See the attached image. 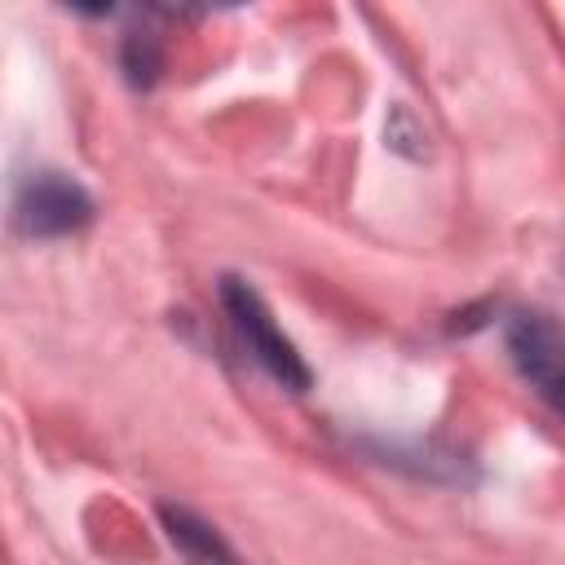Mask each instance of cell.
I'll use <instances>...</instances> for the list:
<instances>
[{"label": "cell", "mask_w": 565, "mask_h": 565, "mask_svg": "<svg viewBox=\"0 0 565 565\" xmlns=\"http://www.w3.org/2000/svg\"><path fill=\"white\" fill-rule=\"evenodd\" d=\"M13 221L26 238H62L93 221V194L53 168H40L18 181L13 194Z\"/></svg>", "instance_id": "7a4b0ae2"}, {"label": "cell", "mask_w": 565, "mask_h": 565, "mask_svg": "<svg viewBox=\"0 0 565 565\" xmlns=\"http://www.w3.org/2000/svg\"><path fill=\"white\" fill-rule=\"evenodd\" d=\"M159 525H163L168 543L177 547V556H181L185 565H243L238 552L216 534V525L203 521V516L190 512V508L163 503V508H159Z\"/></svg>", "instance_id": "277c9868"}, {"label": "cell", "mask_w": 565, "mask_h": 565, "mask_svg": "<svg viewBox=\"0 0 565 565\" xmlns=\"http://www.w3.org/2000/svg\"><path fill=\"white\" fill-rule=\"evenodd\" d=\"M221 305H225V318H230L234 335H238L243 349L252 353V362H256L260 371H269L282 388L305 393L313 375H309L305 358L296 353V344L278 331V322H274L269 305L260 300V291H256L252 282H243V278H221Z\"/></svg>", "instance_id": "6da1fadb"}, {"label": "cell", "mask_w": 565, "mask_h": 565, "mask_svg": "<svg viewBox=\"0 0 565 565\" xmlns=\"http://www.w3.org/2000/svg\"><path fill=\"white\" fill-rule=\"evenodd\" d=\"M119 62H124L128 84L150 88L159 79V71H163V49H159V40L150 31H128V40L119 49Z\"/></svg>", "instance_id": "5b68a950"}, {"label": "cell", "mask_w": 565, "mask_h": 565, "mask_svg": "<svg viewBox=\"0 0 565 565\" xmlns=\"http://www.w3.org/2000/svg\"><path fill=\"white\" fill-rule=\"evenodd\" d=\"M512 366L521 371V380L552 406L565 415V327L547 313L521 309L508 318L503 327Z\"/></svg>", "instance_id": "3957f363"}]
</instances>
